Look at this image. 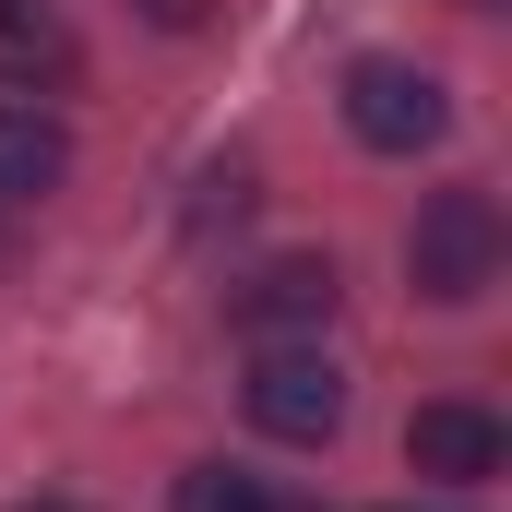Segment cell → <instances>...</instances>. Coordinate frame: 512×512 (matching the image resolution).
<instances>
[{"mask_svg": "<svg viewBox=\"0 0 512 512\" xmlns=\"http://www.w3.org/2000/svg\"><path fill=\"white\" fill-rule=\"evenodd\" d=\"M405 274H417V298H441V310L489 298V286H501V203H489L477 179L429 191L417 227H405Z\"/></svg>", "mask_w": 512, "mask_h": 512, "instance_id": "1", "label": "cell"}, {"mask_svg": "<svg viewBox=\"0 0 512 512\" xmlns=\"http://www.w3.org/2000/svg\"><path fill=\"white\" fill-rule=\"evenodd\" d=\"M346 131L370 143V155H429L441 131H453V96H441V72L429 60H346Z\"/></svg>", "mask_w": 512, "mask_h": 512, "instance_id": "2", "label": "cell"}, {"mask_svg": "<svg viewBox=\"0 0 512 512\" xmlns=\"http://www.w3.org/2000/svg\"><path fill=\"white\" fill-rule=\"evenodd\" d=\"M239 405H251L262 441H334V429H346V370H334L322 346H262Z\"/></svg>", "mask_w": 512, "mask_h": 512, "instance_id": "3", "label": "cell"}, {"mask_svg": "<svg viewBox=\"0 0 512 512\" xmlns=\"http://www.w3.org/2000/svg\"><path fill=\"white\" fill-rule=\"evenodd\" d=\"M501 453H512V429L477 405V393H441V405H417V417H405V465H417L429 489H489V477H501Z\"/></svg>", "mask_w": 512, "mask_h": 512, "instance_id": "4", "label": "cell"}, {"mask_svg": "<svg viewBox=\"0 0 512 512\" xmlns=\"http://www.w3.org/2000/svg\"><path fill=\"white\" fill-rule=\"evenodd\" d=\"M334 262H310V251H286V262H262L251 286H227V322L251 334V346H298V334H322L334 322Z\"/></svg>", "mask_w": 512, "mask_h": 512, "instance_id": "5", "label": "cell"}, {"mask_svg": "<svg viewBox=\"0 0 512 512\" xmlns=\"http://www.w3.org/2000/svg\"><path fill=\"white\" fill-rule=\"evenodd\" d=\"M60 179H72V131L48 120V108H24V96H0V215L48 203Z\"/></svg>", "mask_w": 512, "mask_h": 512, "instance_id": "6", "label": "cell"}, {"mask_svg": "<svg viewBox=\"0 0 512 512\" xmlns=\"http://www.w3.org/2000/svg\"><path fill=\"white\" fill-rule=\"evenodd\" d=\"M167 512H286V501H274V477H251V465H191L167 489Z\"/></svg>", "mask_w": 512, "mask_h": 512, "instance_id": "7", "label": "cell"}, {"mask_svg": "<svg viewBox=\"0 0 512 512\" xmlns=\"http://www.w3.org/2000/svg\"><path fill=\"white\" fill-rule=\"evenodd\" d=\"M143 12H155V24H203V0H143Z\"/></svg>", "mask_w": 512, "mask_h": 512, "instance_id": "8", "label": "cell"}, {"mask_svg": "<svg viewBox=\"0 0 512 512\" xmlns=\"http://www.w3.org/2000/svg\"><path fill=\"white\" fill-rule=\"evenodd\" d=\"M0 24H36V0H0Z\"/></svg>", "mask_w": 512, "mask_h": 512, "instance_id": "9", "label": "cell"}, {"mask_svg": "<svg viewBox=\"0 0 512 512\" xmlns=\"http://www.w3.org/2000/svg\"><path fill=\"white\" fill-rule=\"evenodd\" d=\"M12 512H84V501H12Z\"/></svg>", "mask_w": 512, "mask_h": 512, "instance_id": "10", "label": "cell"}, {"mask_svg": "<svg viewBox=\"0 0 512 512\" xmlns=\"http://www.w3.org/2000/svg\"><path fill=\"white\" fill-rule=\"evenodd\" d=\"M393 512H441V501H393Z\"/></svg>", "mask_w": 512, "mask_h": 512, "instance_id": "11", "label": "cell"}, {"mask_svg": "<svg viewBox=\"0 0 512 512\" xmlns=\"http://www.w3.org/2000/svg\"><path fill=\"white\" fill-rule=\"evenodd\" d=\"M465 12H489V0H465Z\"/></svg>", "mask_w": 512, "mask_h": 512, "instance_id": "12", "label": "cell"}]
</instances>
